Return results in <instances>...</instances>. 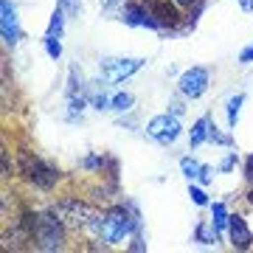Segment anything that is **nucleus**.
<instances>
[{"label": "nucleus", "mask_w": 253, "mask_h": 253, "mask_svg": "<svg viewBox=\"0 0 253 253\" xmlns=\"http://www.w3.org/2000/svg\"><path fill=\"white\" fill-rule=\"evenodd\" d=\"M211 121L214 118L208 116H200L194 124H191V129H189V149H197V146H203V144H208V138H211Z\"/></svg>", "instance_id": "9b49d317"}, {"label": "nucleus", "mask_w": 253, "mask_h": 253, "mask_svg": "<svg viewBox=\"0 0 253 253\" xmlns=\"http://www.w3.org/2000/svg\"><path fill=\"white\" fill-rule=\"evenodd\" d=\"M208 141H211V144H219V146H231L234 144V138L225 135V132H219V126L214 124V121H211V138H208Z\"/></svg>", "instance_id": "b1692460"}, {"label": "nucleus", "mask_w": 253, "mask_h": 253, "mask_svg": "<svg viewBox=\"0 0 253 253\" xmlns=\"http://www.w3.org/2000/svg\"><path fill=\"white\" fill-rule=\"evenodd\" d=\"M0 37H3V45L6 48H14L23 40L20 20H17V6L11 0H0Z\"/></svg>", "instance_id": "6e6552de"}, {"label": "nucleus", "mask_w": 253, "mask_h": 253, "mask_svg": "<svg viewBox=\"0 0 253 253\" xmlns=\"http://www.w3.org/2000/svg\"><path fill=\"white\" fill-rule=\"evenodd\" d=\"M87 90V82H84V76H82V71L73 65L71 71H68V96H73V93H84Z\"/></svg>", "instance_id": "aec40b11"}, {"label": "nucleus", "mask_w": 253, "mask_h": 253, "mask_svg": "<svg viewBox=\"0 0 253 253\" xmlns=\"http://www.w3.org/2000/svg\"><path fill=\"white\" fill-rule=\"evenodd\" d=\"M144 65H146V59H141V56H101L99 59V76L107 82V84H121L124 79L135 76Z\"/></svg>", "instance_id": "20e7f679"}, {"label": "nucleus", "mask_w": 253, "mask_h": 253, "mask_svg": "<svg viewBox=\"0 0 253 253\" xmlns=\"http://www.w3.org/2000/svg\"><path fill=\"white\" fill-rule=\"evenodd\" d=\"M141 228V214H138L135 203H110L101 211V242L107 248H118L124 245L129 236Z\"/></svg>", "instance_id": "f257e3e1"}, {"label": "nucleus", "mask_w": 253, "mask_h": 253, "mask_svg": "<svg viewBox=\"0 0 253 253\" xmlns=\"http://www.w3.org/2000/svg\"><path fill=\"white\" fill-rule=\"evenodd\" d=\"M245 200H248V206L253 208V183H251V189H248V194H245Z\"/></svg>", "instance_id": "f704fd0d"}, {"label": "nucleus", "mask_w": 253, "mask_h": 253, "mask_svg": "<svg viewBox=\"0 0 253 253\" xmlns=\"http://www.w3.org/2000/svg\"><path fill=\"white\" fill-rule=\"evenodd\" d=\"M211 180H214V169H211V166H206V163H203V174H200V186H211Z\"/></svg>", "instance_id": "bb28decb"}, {"label": "nucleus", "mask_w": 253, "mask_h": 253, "mask_svg": "<svg viewBox=\"0 0 253 253\" xmlns=\"http://www.w3.org/2000/svg\"><path fill=\"white\" fill-rule=\"evenodd\" d=\"M121 23L132 28H149V31H161L155 17L146 9V0H126L121 6Z\"/></svg>", "instance_id": "1a4fd4ad"}, {"label": "nucleus", "mask_w": 253, "mask_h": 253, "mask_svg": "<svg viewBox=\"0 0 253 253\" xmlns=\"http://www.w3.org/2000/svg\"><path fill=\"white\" fill-rule=\"evenodd\" d=\"M189 197H191V203H194V206H200V208L211 206V200H208L206 189H200L197 180H191V183H189Z\"/></svg>", "instance_id": "4be33fe9"}, {"label": "nucleus", "mask_w": 253, "mask_h": 253, "mask_svg": "<svg viewBox=\"0 0 253 253\" xmlns=\"http://www.w3.org/2000/svg\"><path fill=\"white\" fill-rule=\"evenodd\" d=\"M14 177V169H11V161H9V149H3V183H9Z\"/></svg>", "instance_id": "a878e982"}, {"label": "nucleus", "mask_w": 253, "mask_h": 253, "mask_svg": "<svg viewBox=\"0 0 253 253\" xmlns=\"http://www.w3.org/2000/svg\"><path fill=\"white\" fill-rule=\"evenodd\" d=\"M174 3H177V6H180V9H186V11H189L191 6H197L200 0H174Z\"/></svg>", "instance_id": "2f4dec72"}, {"label": "nucleus", "mask_w": 253, "mask_h": 253, "mask_svg": "<svg viewBox=\"0 0 253 253\" xmlns=\"http://www.w3.org/2000/svg\"><path fill=\"white\" fill-rule=\"evenodd\" d=\"M180 172H183V177H186L189 183L191 180H200V174H203V163L186 155V158H180Z\"/></svg>", "instance_id": "6ab92c4d"}, {"label": "nucleus", "mask_w": 253, "mask_h": 253, "mask_svg": "<svg viewBox=\"0 0 253 253\" xmlns=\"http://www.w3.org/2000/svg\"><path fill=\"white\" fill-rule=\"evenodd\" d=\"M236 3H239V9H242V11H248V14L253 11V0H236Z\"/></svg>", "instance_id": "473e14b6"}, {"label": "nucleus", "mask_w": 253, "mask_h": 253, "mask_svg": "<svg viewBox=\"0 0 253 253\" xmlns=\"http://www.w3.org/2000/svg\"><path fill=\"white\" fill-rule=\"evenodd\" d=\"M242 174H245V180L253 183V152L245 158V166H242Z\"/></svg>", "instance_id": "cd10ccee"}, {"label": "nucleus", "mask_w": 253, "mask_h": 253, "mask_svg": "<svg viewBox=\"0 0 253 253\" xmlns=\"http://www.w3.org/2000/svg\"><path fill=\"white\" fill-rule=\"evenodd\" d=\"M169 113H174V116H183V104H180V101H172V104H169Z\"/></svg>", "instance_id": "72a5a7b5"}, {"label": "nucleus", "mask_w": 253, "mask_h": 253, "mask_svg": "<svg viewBox=\"0 0 253 253\" xmlns=\"http://www.w3.org/2000/svg\"><path fill=\"white\" fill-rule=\"evenodd\" d=\"M107 163H110V155H104V152H90V155H84L82 158V169L84 172H93V174H101L104 169H107Z\"/></svg>", "instance_id": "4468645a"}, {"label": "nucleus", "mask_w": 253, "mask_h": 253, "mask_svg": "<svg viewBox=\"0 0 253 253\" xmlns=\"http://www.w3.org/2000/svg\"><path fill=\"white\" fill-rule=\"evenodd\" d=\"M129 251H146V242L141 239V228L132 234V245H129Z\"/></svg>", "instance_id": "c85d7f7f"}, {"label": "nucleus", "mask_w": 253, "mask_h": 253, "mask_svg": "<svg viewBox=\"0 0 253 253\" xmlns=\"http://www.w3.org/2000/svg\"><path fill=\"white\" fill-rule=\"evenodd\" d=\"M17 174L31 186V189L45 191V194H51L65 177L59 166L42 161V158L34 155V152H17Z\"/></svg>", "instance_id": "7ed1b4c3"}, {"label": "nucleus", "mask_w": 253, "mask_h": 253, "mask_svg": "<svg viewBox=\"0 0 253 253\" xmlns=\"http://www.w3.org/2000/svg\"><path fill=\"white\" fill-rule=\"evenodd\" d=\"M236 163H239V155H236V152H228L225 158L219 161V166H217V169H219L222 174H228V172H234V169H236Z\"/></svg>", "instance_id": "393cba45"}, {"label": "nucleus", "mask_w": 253, "mask_h": 253, "mask_svg": "<svg viewBox=\"0 0 253 253\" xmlns=\"http://www.w3.org/2000/svg\"><path fill=\"white\" fill-rule=\"evenodd\" d=\"M222 236L217 234V228L211 225V219H203V222H197V228H194V242L200 245H217Z\"/></svg>", "instance_id": "ddd939ff"}, {"label": "nucleus", "mask_w": 253, "mask_h": 253, "mask_svg": "<svg viewBox=\"0 0 253 253\" xmlns=\"http://www.w3.org/2000/svg\"><path fill=\"white\" fill-rule=\"evenodd\" d=\"M242 104H245V93H236L231 96L225 104V116H228V129H234L236 121H239V113H242Z\"/></svg>", "instance_id": "dca6fc26"}, {"label": "nucleus", "mask_w": 253, "mask_h": 253, "mask_svg": "<svg viewBox=\"0 0 253 253\" xmlns=\"http://www.w3.org/2000/svg\"><path fill=\"white\" fill-rule=\"evenodd\" d=\"M228 242L234 251H251L253 248V231L242 214H231V219H228Z\"/></svg>", "instance_id": "9d476101"}, {"label": "nucleus", "mask_w": 253, "mask_h": 253, "mask_svg": "<svg viewBox=\"0 0 253 253\" xmlns=\"http://www.w3.org/2000/svg\"><path fill=\"white\" fill-rule=\"evenodd\" d=\"M132 104H135V96H132V93H126V90L116 93V96L110 99V110H113V113H118V116L129 113V110H132Z\"/></svg>", "instance_id": "f3484780"}, {"label": "nucleus", "mask_w": 253, "mask_h": 253, "mask_svg": "<svg viewBox=\"0 0 253 253\" xmlns=\"http://www.w3.org/2000/svg\"><path fill=\"white\" fill-rule=\"evenodd\" d=\"M42 48H45V54L51 56V59H62V42H59V37H42Z\"/></svg>", "instance_id": "412c9836"}, {"label": "nucleus", "mask_w": 253, "mask_h": 253, "mask_svg": "<svg viewBox=\"0 0 253 253\" xmlns=\"http://www.w3.org/2000/svg\"><path fill=\"white\" fill-rule=\"evenodd\" d=\"M146 9L155 17L161 34H166V31L172 34V31H183L186 28V14H183V9L174 0H146Z\"/></svg>", "instance_id": "39448f33"}, {"label": "nucleus", "mask_w": 253, "mask_h": 253, "mask_svg": "<svg viewBox=\"0 0 253 253\" xmlns=\"http://www.w3.org/2000/svg\"><path fill=\"white\" fill-rule=\"evenodd\" d=\"M56 6H59L68 17H82V3L79 0H56Z\"/></svg>", "instance_id": "5701e85b"}, {"label": "nucleus", "mask_w": 253, "mask_h": 253, "mask_svg": "<svg viewBox=\"0 0 253 253\" xmlns=\"http://www.w3.org/2000/svg\"><path fill=\"white\" fill-rule=\"evenodd\" d=\"M208 84H211V73H208V68H203V65H191L189 71L180 73V79H177V93H180L183 99H200L203 93L208 90Z\"/></svg>", "instance_id": "0eeeda50"}, {"label": "nucleus", "mask_w": 253, "mask_h": 253, "mask_svg": "<svg viewBox=\"0 0 253 253\" xmlns=\"http://www.w3.org/2000/svg\"><path fill=\"white\" fill-rule=\"evenodd\" d=\"M65 20H68V14H65L59 6H56L54 14H51V20H48V31H45V34H48V37H59V40H62V34H65Z\"/></svg>", "instance_id": "a211bd4d"}, {"label": "nucleus", "mask_w": 253, "mask_h": 253, "mask_svg": "<svg viewBox=\"0 0 253 253\" xmlns=\"http://www.w3.org/2000/svg\"><path fill=\"white\" fill-rule=\"evenodd\" d=\"M68 239H71V228L65 225V219L56 214L54 208L37 211L34 234H31V245H34L37 251H45V253L65 251Z\"/></svg>", "instance_id": "f03ea898"}, {"label": "nucleus", "mask_w": 253, "mask_h": 253, "mask_svg": "<svg viewBox=\"0 0 253 253\" xmlns=\"http://www.w3.org/2000/svg\"><path fill=\"white\" fill-rule=\"evenodd\" d=\"M90 107V101H87V96L84 93H73V96H68V121H82V113Z\"/></svg>", "instance_id": "2eb2a0df"}, {"label": "nucleus", "mask_w": 253, "mask_h": 253, "mask_svg": "<svg viewBox=\"0 0 253 253\" xmlns=\"http://www.w3.org/2000/svg\"><path fill=\"white\" fill-rule=\"evenodd\" d=\"M99 3H101V9L113 11V9H118V6H124L126 0H99Z\"/></svg>", "instance_id": "7c9ffc66"}, {"label": "nucleus", "mask_w": 253, "mask_h": 253, "mask_svg": "<svg viewBox=\"0 0 253 253\" xmlns=\"http://www.w3.org/2000/svg\"><path fill=\"white\" fill-rule=\"evenodd\" d=\"M180 132H183L180 116H174V113H161V116L146 121V135L163 146H172L180 138Z\"/></svg>", "instance_id": "423d86ee"}, {"label": "nucleus", "mask_w": 253, "mask_h": 253, "mask_svg": "<svg viewBox=\"0 0 253 253\" xmlns=\"http://www.w3.org/2000/svg\"><path fill=\"white\" fill-rule=\"evenodd\" d=\"M253 62V45L242 48V54H239V65H251Z\"/></svg>", "instance_id": "c756f323"}, {"label": "nucleus", "mask_w": 253, "mask_h": 253, "mask_svg": "<svg viewBox=\"0 0 253 253\" xmlns=\"http://www.w3.org/2000/svg\"><path fill=\"white\" fill-rule=\"evenodd\" d=\"M208 211H211V225L217 228V234L219 236H228V219H231L228 206L222 203V200H217V203H211V206H208Z\"/></svg>", "instance_id": "f8f14e48"}]
</instances>
